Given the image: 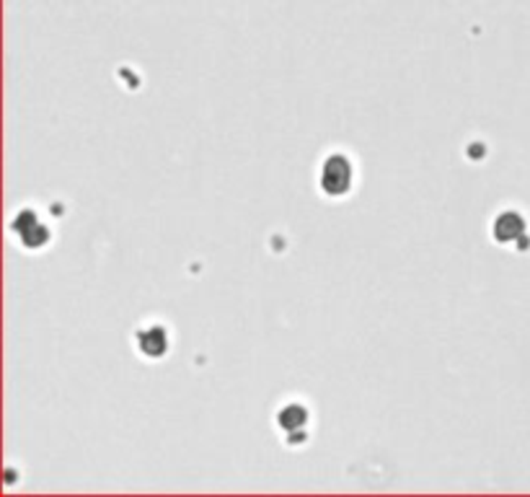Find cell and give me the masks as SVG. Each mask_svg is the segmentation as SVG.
<instances>
[{
  "label": "cell",
  "mask_w": 530,
  "mask_h": 497,
  "mask_svg": "<svg viewBox=\"0 0 530 497\" xmlns=\"http://www.w3.org/2000/svg\"><path fill=\"white\" fill-rule=\"evenodd\" d=\"M515 225H523V220L517 218L515 213H505L502 218L494 223V236H497L499 241L515 239V236L523 231V228H517V231H515Z\"/></svg>",
  "instance_id": "cell-2"
},
{
  "label": "cell",
  "mask_w": 530,
  "mask_h": 497,
  "mask_svg": "<svg viewBox=\"0 0 530 497\" xmlns=\"http://www.w3.org/2000/svg\"><path fill=\"white\" fill-rule=\"evenodd\" d=\"M352 184V166L344 156H332L324 163V171H321V189L332 198H339L350 189Z\"/></svg>",
  "instance_id": "cell-1"
}]
</instances>
